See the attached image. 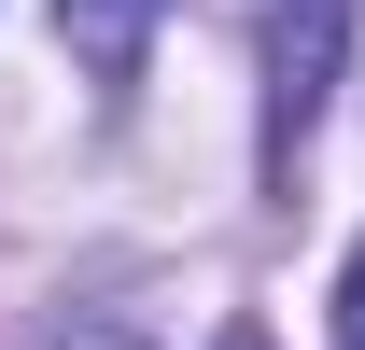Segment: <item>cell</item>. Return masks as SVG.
<instances>
[{
    "label": "cell",
    "mask_w": 365,
    "mask_h": 350,
    "mask_svg": "<svg viewBox=\"0 0 365 350\" xmlns=\"http://www.w3.org/2000/svg\"><path fill=\"white\" fill-rule=\"evenodd\" d=\"M253 28H267V182H295L337 98V56H351V0H253Z\"/></svg>",
    "instance_id": "6da1fadb"
},
{
    "label": "cell",
    "mask_w": 365,
    "mask_h": 350,
    "mask_svg": "<svg viewBox=\"0 0 365 350\" xmlns=\"http://www.w3.org/2000/svg\"><path fill=\"white\" fill-rule=\"evenodd\" d=\"M56 28H71V56H85L98 85H127L140 43H155V0H56Z\"/></svg>",
    "instance_id": "7a4b0ae2"
},
{
    "label": "cell",
    "mask_w": 365,
    "mask_h": 350,
    "mask_svg": "<svg viewBox=\"0 0 365 350\" xmlns=\"http://www.w3.org/2000/svg\"><path fill=\"white\" fill-rule=\"evenodd\" d=\"M337 350H365V238H351V266H337Z\"/></svg>",
    "instance_id": "3957f363"
}]
</instances>
